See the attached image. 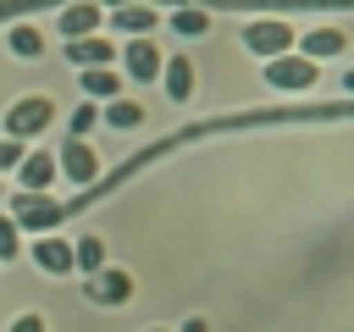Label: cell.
Here are the masks:
<instances>
[{
    "label": "cell",
    "instance_id": "6da1fadb",
    "mask_svg": "<svg viewBox=\"0 0 354 332\" xmlns=\"http://www.w3.org/2000/svg\"><path fill=\"white\" fill-rule=\"evenodd\" d=\"M55 122V100L50 94H28V100H17L11 111H6V133L11 138H33V133H44Z\"/></svg>",
    "mask_w": 354,
    "mask_h": 332
},
{
    "label": "cell",
    "instance_id": "7a4b0ae2",
    "mask_svg": "<svg viewBox=\"0 0 354 332\" xmlns=\"http://www.w3.org/2000/svg\"><path fill=\"white\" fill-rule=\"evenodd\" d=\"M243 44H249L260 61H277V55H288V44H293V28H288L282 17H254V22L243 28Z\"/></svg>",
    "mask_w": 354,
    "mask_h": 332
},
{
    "label": "cell",
    "instance_id": "3957f363",
    "mask_svg": "<svg viewBox=\"0 0 354 332\" xmlns=\"http://www.w3.org/2000/svg\"><path fill=\"white\" fill-rule=\"evenodd\" d=\"M315 61L310 55H277V61H266V83L271 89H315Z\"/></svg>",
    "mask_w": 354,
    "mask_h": 332
},
{
    "label": "cell",
    "instance_id": "277c9868",
    "mask_svg": "<svg viewBox=\"0 0 354 332\" xmlns=\"http://www.w3.org/2000/svg\"><path fill=\"white\" fill-rule=\"evenodd\" d=\"M55 172L72 177V183H88V177H100V155H94L83 138H66V144L55 149Z\"/></svg>",
    "mask_w": 354,
    "mask_h": 332
},
{
    "label": "cell",
    "instance_id": "5b68a950",
    "mask_svg": "<svg viewBox=\"0 0 354 332\" xmlns=\"http://www.w3.org/2000/svg\"><path fill=\"white\" fill-rule=\"evenodd\" d=\"M100 0H77V6H66L61 17H55V28H61V39H94L100 33Z\"/></svg>",
    "mask_w": 354,
    "mask_h": 332
},
{
    "label": "cell",
    "instance_id": "8992f818",
    "mask_svg": "<svg viewBox=\"0 0 354 332\" xmlns=\"http://www.w3.org/2000/svg\"><path fill=\"white\" fill-rule=\"evenodd\" d=\"M160 66H166L160 44H149V39H133V44H127V77H133V83H155Z\"/></svg>",
    "mask_w": 354,
    "mask_h": 332
},
{
    "label": "cell",
    "instance_id": "52a82bcc",
    "mask_svg": "<svg viewBox=\"0 0 354 332\" xmlns=\"http://www.w3.org/2000/svg\"><path fill=\"white\" fill-rule=\"evenodd\" d=\"M17 177H22L28 194H44V188L55 183V149H28L22 166H17Z\"/></svg>",
    "mask_w": 354,
    "mask_h": 332
},
{
    "label": "cell",
    "instance_id": "ba28073f",
    "mask_svg": "<svg viewBox=\"0 0 354 332\" xmlns=\"http://www.w3.org/2000/svg\"><path fill=\"white\" fill-rule=\"evenodd\" d=\"M88 299H94V304H127V299H133V277L105 266V271L88 277Z\"/></svg>",
    "mask_w": 354,
    "mask_h": 332
},
{
    "label": "cell",
    "instance_id": "9c48e42d",
    "mask_svg": "<svg viewBox=\"0 0 354 332\" xmlns=\"http://www.w3.org/2000/svg\"><path fill=\"white\" fill-rule=\"evenodd\" d=\"M11 216L22 221V227H55L61 221V205H50V199H39V194H17V205H11Z\"/></svg>",
    "mask_w": 354,
    "mask_h": 332
},
{
    "label": "cell",
    "instance_id": "30bf717a",
    "mask_svg": "<svg viewBox=\"0 0 354 332\" xmlns=\"http://www.w3.org/2000/svg\"><path fill=\"white\" fill-rule=\"evenodd\" d=\"M155 22H160V17H155V6H138V0L111 11V28H116V33H133V39H149V28H155Z\"/></svg>",
    "mask_w": 354,
    "mask_h": 332
},
{
    "label": "cell",
    "instance_id": "8fae6325",
    "mask_svg": "<svg viewBox=\"0 0 354 332\" xmlns=\"http://www.w3.org/2000/svg\"><path fill=\"white\" fill-rule=\"evenodd\" d=\"M33 260H39V271H50V277H66V271H77V260H72V243H61V238H39Z\"/></svg>",
    "mask_w": 354,
    "mask_h": 332
},
{
    "label": "cell",
    "instance_id": "7c38bea8",
    "mask_svg": "<svg viewBox=\"0 0 354 332\" xmlns=\"http://www.w3.org/2000/svg\"><path fill=\"white\" fill-rule=\"evenodd\" d=\"M160 83H166V94H171V100H188V94H194V61H188V55H166Z\"/></svg>",
    "mask_w": 354,
    "mask_h": 332
},
{
    "label": "cell",
    "instance_id": "4fadbf2b",
    "mask_svg": "<svg viewBox=\"0 0 354 332\" xmlns=\"http://www.w3.org/2000/svg\"><path fill=\"white\" fill-rule=\"evenodd\" d=\"M66 55H72L77 66H111V61H116V44H105V39L94 33V39H72Z\"/></svg>",
    "mask_w": 354,
    "mask_h": 332
},
{
    "label": "cell",
    "instance_id": "5bb4252c",
    "mask_svg": "<svg viewBox=\"0 0 354 332\" xmlns=\"http://www.w3.org/2000/svg\"><path fill=\"white\" fill-rule=\"evenodd\" d=\"M83 94L88 100H116L122 94V77L111 66H83Z\"/></svg>",
    "mask_w": 354,
    "mask_h": 332
},
{
    "label": "cell",
    "instance_id": "9a60e30c",
    "mask_svg": "<svg viewBox=\"0 0 354 332\" xmlns=\"http://www.w3.org/2000/svg\"><path fill=\"white\" fill-rule=\"evenodd\" d=\"M299 44H304V55H310V61H326V55H337L348 39H343L337 28H315V33H304Z\"/></svg>",
    "mask_w": 354,
    "mask_h": 332
},
{
    "label": "cell",
    "instance_id": "2e32d148",
    "mask_svg": "<svg viewBox=\"0 0 354 332\" xmlns=\"http://www.w3.org/2000/svg\"><path fill=\"white\" fill-rule=\"evenodd\" d=\"M171 33H183V39L210 33V11H205V6H183V11H171Z\"/></svg>",
    "mask_w": 354,
    "mask_h": 332
},
{
    "label": "cell",
    "instance_id": "e0dca14e",
    "mask_svg": "<svg viewBox=\"0 0 354 332\" xmlns=\"http://www.w3.org/2000/svg\"><path fill=\"white\" fill-rule=\"evenodd\" d=\"M11 55H22V61H39V55H44V39H39L33 22H17V28H11Z\"/></svg>",
    "mask_w": 354,
    "mask_h": 332
},
{
    "label": "cell",
    "instance_id": "ac0fdd59",
    "mask_svg": "<svg viewBox=\"0 0 354 332\" xmlns=\"http://www.w3.org/2000/svg\"><path fill=\"white\" fill-rule=\"evenodd\" d=\"M72 260H77V266H83V271L94 277V271H105V243H100L94 232H88V238H77V249H72Z\"/></svg>",
    "mask_w": 354,
    "mask_h": 332
},
{
    "label": "cell",
    "instance_id": "d6986e66",
    "mask_svg": "<svg viewBox=\"0 0 354 332\" xmlns=\"http://www.w3.org/2000/svg\"><path fill=\"white\" fill-rule=\"evenodd\" d=\"M105 122H111V127H138V122H144V105H138V100H111V105H105Z\"/></svg>",
    "mask_w": 354,
    "mask_h": 332
},
{
    "label": "cell",
    "instance_id": "ffe728a7",
    "mask_svg": "<svg viewBox=\"0 0 354 332\" xmlns=\"http://www.w3.org/2000/svg\"><path fill=\"white\" fill-rule=\"evenodd\" d=\"M22 155H28V149H22V138H0V172H17V166H22Z\"/></svg>",
    "mask_w": 354,
    "mask_h": 332
},
{
    "label": "cell",
    "instance_id": "44dd1931",
    "mask_svg": "<svg viewBox=\"0 0 354 332\" xmlns=\"http://www.w3.org/2000/svg\"><path fill=\"white\" fill-rule=\"evenodd\" d=\"M0 260H17V221L0 216Z\"/></svg>",
    "mask_w": 354,
    "mask_h": 332
},
{
    "label": "cell",
    "instance_id": "7402d4cb",
    "mask_svg": "<svg viewBox=\"0 0 354 332\" xmlns=\"http://www.w3.org/2000/svg\"><path fill=\"white\" fill-rule=\"evenodd\" d=\"M94 122H100V111H94V105H77V116H72V133L83 138V133H88Z\"/></svg>",
    "mask_w": 354,
    "mask_h": 332
},
{
    "label": "cell",
    "instance_id": "603a6c76",
    "mask_svg": "<svg viewBox=\"0 0 354 332\" xmlns=\"http://www.w3.org/2000/svg\"><path fill=\"white\" fill-rule=\"evenodd\" d=\"M6 332H44V321H39V315H17Z\"/></svg>",
    "mask_w": 354,
    "mask_h": 332
},
{
    "label": "cell",
    "instance_id": "cb8c5ba5",
    "mask_svg": "<svg viewBox=\"0 0 354 332\" xmlns=\"http://www.w3.org/2000/svg\"><path fill=\"white\" fill-rule=\"evenodd\" d=\"M343 89H354V72H348V77H343Z\"/></svg>",
    "mask_w": 354,
    "mask_h": 332
}]
</instances>
